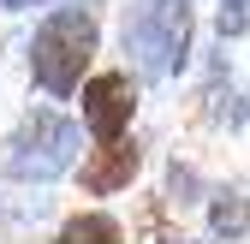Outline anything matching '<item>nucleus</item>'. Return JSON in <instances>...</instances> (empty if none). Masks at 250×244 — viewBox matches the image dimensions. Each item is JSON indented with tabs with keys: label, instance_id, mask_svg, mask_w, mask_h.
<instances>
[{
	"label": "nucleus",
	"instance_id": "1",
	"mask_svg": "<svg viewBox=\"0 0 250 244\" xmlns=\"http://www.w3.org/2000/svg\"><path fill=\"white\" fill-rule=\"evenodd\" d=\"M89 60H96V12L89 6H54L36 24V36H30V78H36V89H48L60 102L78 96Z\"/></svg>",
	"mask_w": 250,
	"mask_h": 244
},
{
	"label": "nucleus",
	"instance_id": "2",
	"mask_svg": "<svg viewBox=\"0 0 250 244\" xmlns=\"http://www.w3.org/2000/svg\"><path fill=\"white\" fill-rule=\"evenodd\" d=\"M191 48V0H137L125 12V54L149 78H173Z\"/></svg>",
	"mask_w": 250,
	"mask_h": 244
},
{
	"label": "nucleus",
	"instance_id": "3",
	"mask_svg": "<svg viewBox=\"0 0 250 244\" xmlns=\"http://www.w3.org/2000/svg\"><path fill=\"white\" fill-rule=\"evenodd\" d=\"M72 155H78V125L66 113H54V107H36L24 119V125L6 137V173L12 179H60L72 167Z\"/></svg>",
	"mask_w": 250,
	"mask_h": 244
},
{
	"label": "nucleus",
	"instance_id": "4",
	"mask_svg": "<svg viewBox=\"0 0 250 244\" xmlns=\"http://www.w3.org/2000/svg\"><path fill=\"white\" fill-rule=\"evenodd\" d=\"M78 96H83V125L96 131V137H119V131H131L137 83L125 78V72H96V78H83Z\"/></svg>",
	"mask_w": 250,
	"mask_h": 244
},
{
	"label": "nucleus",
	"instance_id": "5",
	"mask_svg": "<svg viewBox=\"0 0 250 244\" xmlns=\"http://www.w3.org/2000/svg\"><path fill=\"white\" fill-rule=\"evenodd\" d=\"M137 167H143V149H137V137H96V149H89V161H83V197H113V191H125L137 179Z\"/></svg>",
	"mask_w": 250,
	"mask_h": 244
},
{
	"label": "nucleus",
	"instance_id": "6",
	"mask_svg": "<svg viewBox=\"0 0 250 244\" xmlns=\"http://www.w3.org/2000/svg\"><path fill=\"white\" fill-rule=\"evenodd\" d=\"M54 244H125V226L113 215H102V208H83L54 232Z\"/></svg>",
	"mask_w": 250,
	"mask_h": 244
},
{
	"label": "nucleus",
	"instance_id": "7",
	"mask_svg": "<svg viewBox=\"0 0 250 244\" xmlns=\"http://www.w3.org/2000/svg\"><path fill=\"white\" fill-rule=\"evenodd\" d=\"M214 232H227V238H238V232H250V203L238 197V191H221V203H214Z\"/></svg>",
	"mask_w": 250,
	"mask_h": 244
},
{
	"label": "nucleus",
	"instance_id": "8",
	"mask_svg": "<svg viewBox=\"0 0 250 244\" xmlns=\"http://www.w3.org/2000/svg\"><path fill=\"white\" fill-rule=\"evenodd\" d=\"M0 6H30V0H0Z\"/></svg>",
	"mask_w": 250,
	"mask_h": 244
},
{
	"label": "nucleus",
	"instance_id": "9",
	"mask_svg": "<svg viewBox=\"0 0 250 244\" xmlns=\"http://www.w3.org/2000/svg\"><path fill=\"white\" fill-rule=\"evenodd\" d=\"M179 244H185V238H179Z\"/></svg>",
	"mask_w": 250,
	"mask_h": 244
}]
</instances>
